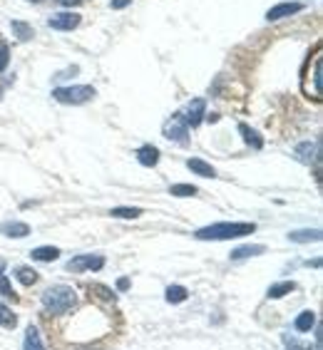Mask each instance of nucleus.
<instances>
[{
    "label": "nucleus",
    "instance_id": "nucleus-1",
    "mask_svg": "<svg viewBox=\"0 0 323 350\" xmlns=\"http://www.w3.org/2000/svg\"><path fill=\"white\" fill-rule=\"evenodd\" d=\"M256 231V224L249 221H222L204 226L194 234L199 241H231V239H242V236H251Z\"/></svg>",
    "mask_w": 323,
    "mask_h": 350
},
{
    "label": "nucleus",
    "instance_id": "nucleus-2",
    "mask_svg": "<svg viewBox=\"0 0 323 350\" xmlns=\"http://www.w3.org/2000/svg\"><path fill=\"white\" fill-rule=\"evenodd\" d=\"M77 304V293L70 286H53L42 293V306L50 316H62Z\"/></svg>",
    "mask_w": 323,
    "mask_h": 350
},
{
    "label": "nucleus",
    "instance_id": "nucleus-3",
    "mask_svg": "<svg viewBox=\"0 0 323 350\" xmlns=\"http://www.w3.org/2000/svg\"><path fill=\"white\" fill-rule=\"evenodd\" d=\"M321 75H323V60H321V50H316L313 57L303 68V82H301L303 92L309 94V97H313V100H321V85H323Z\"/></svg>",
    "mask_w": 323,
    "mask_h": 350
},
{
    "label": "nucleus",
    "instance_id": "nucleus-4",
    "mask_svg": "<svg viewBox=\"0 0 323 350\" xmlns=\"http://www.w3.org/2000/svg\"><path fill=\"white\" fill-rule=\"evenodd\" d=\"M97 94L92 85H75V88H57L53 90V97L60 105H85Z\"/></svg>",
    "mask_w": 323,
    "mask_h": 350
},
{
    "label": "nucleus",
    "instance_id": "nucleus-5",
    "mask_svg": "<svg viewBox=\"0 0 323 350\" xmlns=\"http://www.w3.org/2000/svg\"><path fill=\"white\" fill-rule=\"evenodd\" d=\"M164 137L175 144H189V124L182 120V115H175L172 120L164 122Z\"/></svg>",
    "mask_w": 323,
    "mask_h": 350
},
{
    "label": "nucleus",
    "instance_id": "nucleus-6",
    "mask_svg": "<svg viewBox=\"0 0 323 350\" xmlns=\"http://www.w3.org/2000/svg\"><path fill=\"white\" fill-rule=\"evenodd\" d=\"M105 266V258L97 256V254H82V256H75L68 261L65 269L70 273H85V271H100Z\"/></svg>",
    "mask_w": 323,
    "mask_h": 350
},
{
    "label": "nucleus",
    "instance_id": "nucleus-7",
    "mask_svg": "<svg viewBox=\"0 0 323 350\" xmlns=\"http://www.w3.org/2000/svg\"><path fill=\"white\" fill-rule=\"evenodd\" d=\"M47 25L53 27V30L68 33V30H75V27L80 25V15L77 13H55L47 18Z\"/></svg>",
    "mask_w": 323,
    "mask_h": 350
},
{
    "label": "nucleus",
    "instance_id": "nucleus-8",
    "mask_svg": "<svg viewBox=\"0 0 323 350\" xmlns=\"http://www.w3.org/2000/svg\"><path fill=\"white\" fill-rule=\"evenodd\" d=\"M204 112H207V102H204L202 97H196V100H192L187 105V109L182 112V120L187 122V124H192V127H196V124L204 120Z\"/></svg>",
    "mask_w": 323,
    "mask_h": 350
},
{
    "label": "nucleus",
    "instance_id": "nucleus-9",
    "mask_svg": "<svg viewBox=\"0 0 323 350\" xmlns=\"http://www.w3.org/2000/svg\"><path fill=\"white\" fill-rule=\"evenodd\" d=\"M318 157H321L318 142H301L296 147V159L301 164H318Z\"/></svg>",
    "mask_w": 323,
    "mask_h": 350
},
{
    "label": "nucleus",
    "instance_id": "nucleus-10",
    "mask_svg": "<svg viewBox=\"0 0 323 350\" xmlns=\"http://www.w3.org/2000/svg\"><path fill=\"white\" fill-rule=\"evenodd\" d=\"M303 10V5L301 3H279V5H274L266 13V21H283V18H291V15H296V13H301Z\"/></svg>",
    "mask_w": 323,
    "mask_h": 350
},
{
    "label": "nucleus",
    "instance_id": "nucleus-11",
    "mask_svg": "<svg viewBox=\"0 0 323 350\" xmlns=\"http://www.w3.org/2000/svg\"><path fill=\"white\" fill-rule=\"evenodd\" d=\"M0 234L8 236V239H25L30 234V226L23 221H5L0 224Z\"/></svg>",
    "mask_w": 323,
    "mask_h": 350
},
{
    "label": "nucleus",
    "instance_id": "nucleus-12",
    "mask_svg": "<svg viewBox=\"0 0 323 350\" xmlns=\"http://www.w3.org/2000/svg\"><path fill=\"white\" fill-rule=\"evenodd\" d=\"M261 254H266V246H261V243H246V246H239V249L231 251L229 256L231 261H242V258L261 256Z\"/></svg>",
    "mask_w": 323,
    "mask_h": 350
},
{
    "label": "nucleus",
    "instance_id": "nucleus-13",
    "mask_svg": "<svg viewBox=\"0 0 323 350\" xmlns=\"http://www.w3.org/2000/svg\"><path fill=\"white\" fill-rule=\"evenodd\" d=\"M137 162H140L142 167H157V162H159V149L152 147V144L140 147L137 149Z\"/></svg>",
    "mask_w": 323,
    "mask_h": 350
},
{
    "label": "nucleus",
    "instance_id": "nucleus-14",
    "mask_svg": "<svg viewBox=\"0 0 323 350\" xmlns=\"http://www.w3.org/2000/svg\"><path fill=\"white\" fill-rule=\"evenodd\" d=\"M321 231L318 229H296V231H291L289 234V239L294 243H316V241H321Z\"/></svg>",
    "mask_w": 323,
    "mask_h": 350
},
{
    "label": "nucleus",
    "instance_id": "nucleus-15",
    "mask_svg": "<svg viewBox=\"0 0 323 350\" xmlns=\"http://www.w3.org/2000/svg\"><path fill=\"white\" fill-rule=\"evenodd\" d=\"M23 350H45L42 338H40V330L35 328V325H27L25 340H23Z\"/></svg>",
    "mask_w": 323,
    "mask_h": 350
},
{
    "label": "nucleus",
    "instance_id": "nucleus-16",
    "mask_svg": "<svg viewBox=\"0 0 323 350\" xmlns=\"http://www.w3.org/2000/svg\"><path fill=\"white\" fill-rule=\"evenodd\" d=\"M33 261H40V263H50L55 261V258L60 256V249L57 246H38V249H33Z\"/></svg>",
    "mask_w": 323,
    "mask_h": 350
},
{
    "label": "nucleus",
    "instance_id": "nucleus-17",
    "mask_svg": "<svg viewBox=\"0 0 323 350\" xmlns=\"http://www.w3.org/2000/svg\"><path fill=\"white\" fill-rule=\"evenodd\" d=\"M187 167L194 172V174H199V176H204V179H211V176H216V172H214V167L211 164H207L204 159H189L187 162Z\"/></svg>",
    "mask_w": 323,
    "mask_h": 350
},
{
    "label": "nucleus",
    "instance_id": "nucleus-18",
    "mask_svg": "<svg viewBox=\"0 0 323 350\" xmlns=\"http://www.w3.org/2000/svg\"><path fill=\"white\" fill-rule=\"evenodd\" d=\"M10 30H13V35L21 42L33 40V35H35L33 25H27V23H23V21H13V23H10Z\"/></svg>",
    "mask_w": 323,
    "mask_h": 350
},
{
    "label": "nucleus",
    "instance_id": "nucleus-19",
    "mask_svg": "<svg viewBox=\"0 0 323 350\" xmlns=\"http://www.w3.org/2000/svg\"><path fill=\"white\" fill-rule=\"evenodd\" d=\"M239 132H242V137H244V142L249 144V147H254V149H261L263 147V139H261V135L256 132V129H251L249 124H239Z\"/></svg>",
    "mask_w": 323,
    "mask_h": 350
},
{
    "label": "nucleus",
    "instance_id": "nucleus-20",
    "mask_svg": "<svg viewBox=\"0 0 323 350\" xmlns=\"http://www.w3.org/2000/svg\"><path fill=\"white\" fill-rule=\"evenodd\" d=\"M294 325H296L298 333H309V330L316 325V313H313V310H303L301 316L296 318V323Z\"/></svg>",
    "mask_w": 323,
    "mask_h": 350
},
{
    "label": "nucleus",
    "instance_id": "nucleus-21",
    "mask_svg": "<svg viewBox=\"0 0 323 350\" xmlns=\"http://www.w3.org/2000/svg\"><path fill=\"white\" fill-rule=\"evenodd\" d=\"M294 288H296V283H294V281L274 283V286L269 288V293H266V296H269V298H283V296H289V293H291Z\"/></svg>",
    "mask_w": 323,
    "mask_h": 350
},
{
    "label": "nucleus",
    "instance_id": "nucleus-22",
    "mask_svg": "<svg viewBox=\"0 0 323 350\" xmlns=\"http://www.w3.org/2000/svg\"><path fill=\"white\" fill-rule=\"evenodd\" d=\"M15 278H18L23 286H33V283L38 281V273H35L30 266H18V269H15Z\"/></svg>",
    "mask_w": 323,
    "mask_h": 350
},
{
    "label": "nucleus",
    "instance_id": "nucleus-23",
    "mask_svg": "<svg viewBox=\"0 0 323 350\" xmlns=\"http://www.w3.org/2000/svg\"><path fill=\"white\" fill-rule=\"evenodd\" d=\"M187 288L184 286H169L167 288V301L169 304H182V301H187Z\"/></svg>",
    "mask_w": 323,
    "mask_h": 350
},
{
    "label": "nucleus",
    "instance_id": "nucleus-24",
    "mask_svg": "<svg viewBox=\"0 0 323 350\" xmlns=\"http://www.w3.org/2000/svg\"><path fill=\"white\" fill-rule=\"evenodd\" d=\"M0 325H3V328H15V325H18V318L13 316V310L3 304H0Z\"/></svg>",
    "mask_w": 323,
    "mask_h": 350
},
{
    "label": "nucleus",
    "instance_id": "nucleus-25",
    "mask_svg": "<svg viewBox=\"0 0 323 350\" xmlns=\"http://www.w3.org/2000/svg\"><path fill=\"white\" fill-rule=\"evenodd\" d=\"M112 216H117V219H137V216H142V209H137V206H117V209H112Z\"/></svg>",
    "mask_w": 323,
    "mask_h": 350
},
{
    "label": "nucleus",
    "instance_id": "nucleus-26",
    "mask_svg": "<svg viewBox=\"0 0 323 350\" xmlns=\"http://www.w3.org/2000/svg\"><path fill=\"white\" fill-rule=\"evenodd\" d=\"M169 194L187 199V196H194L196 194V187H192V184H175V187L169 189Z\"/></svg>",
    "mask_w": 323,
    "mask_h": 350
},
{
    "label": "nucleus",
    "instance_id": "nucleus-27",
    "mask_svg": "<svg viewBox=\"0 0 323 350\" xmlns=\"http://www.w3.org/2000/svg\"><path fill=\"white\" fill-rule=\"evenodd\" d=\"M90 293H94L100 301H115V293H112L107 286H100V283H92V286H90Z\"/></svg>",
    "mask_w": 323,
    "mask_h": 350
},
{
    "label": "nucleus",
    "instance_id": "nucleus-28",
    "mask_svg": "<svg viewBox=\"0 0 323 350\" xmlns=\"http://www.w3.org/2000/svg\"><path fill=\"white\" fill-rule=\"evenodd\" d=\"M8 62H10V47H8L5 42H0V75L5 72Z\"/></svg>",
    "mask_w": 323,
    "mask_h": 350
},
{
    "label": "nucleus",
    "instance_id": "nucleus-29",
    "mask_svg": "<svg viewBox=\"0 0 323 350\" xmlns=\"http://www.w3.org/2000/svg\"><path fill=\"white\" fill-rule=\"evenodd\" d=\"M0 293L5 298H10V301H18V296H15V291L10 288V281H8L5 276H0Z\"/></svg>",
    "mask_w": 323,
    "mask_h": 350
},
{
    "label": "nucleus",
    "instance_id": "nucleus-30",
    "mask_svg": "<svg viewBox=\"0 0 323 350\" xmlns=\"http://www.w3.org/2000/svg\"><path fill=\"white\" fill-rule=\"evenodd\" d=\"M77 72H80V68H77V65H73V68L62 70V72H57V75H55L53 80H57V82H60V80H68L70 75H77Z\"/></svg>",
    "mask_w": 323,
    "mask_h": 350
},
{
    "label": "nucleus",
    "instance_id": "nucleus-31",
    "mask_svg": "<svg viewBox=\"0 0 323 350\" xmlns=\"http://www.w3.org/2000/svg\"><path fill=\"white\" fill-rule=\"evenodd\" d=\"M132 0H112L109 5H112V10H122V8H127Z\"/></svg>",
    "mask_w": 323,
    "mask_h": 350
},
{
    "label": "nucleus",
    "instance_id": "nucleus-32",
    "mask_svg": "<svg viewBox=\"0 0 323 350\" xmlns=\"http://www.w3.org/2000/svg\"><path fill=\"white\" fill-rule=\"evenodd\" d=\"M286 345H289V350H309L306 345L296 343V340H289V338H286Z\"/></svg>",
    "mask_w": 323,
    "mask_h": 350
},
{
    "label": "nucleus",
    "instance_id": "nucleus-33",
    "mask_svg": "<svg viewBox=\"0 0 323 350\" xmlns=\"http://www.w3.org/2000/svg\"><path fill=\"white\" fill-rule=\"evenodd\" d=\"M117 288H120V291H127V288H129V278H120V283H117Z\"/></svg>",
    "mask_w": 323,
    "mask_h": 350
},
{
    "label": "nucleus",
    "instance_id": "nucleus-34",
    "mask_svg": "<svg viewBox=\"0 0 323 350\" xmlns=\"http://www.w3.org/2000/svg\"><path fill=\"white\" fill-rule=\"evenodd\" d=\"M60 5H68V8H73V5H77V3H82V0H57Z\"/></svg>",
    "mask_w": 323,
    "mask_h": 350
},
{
    "label": "nucleus",
    "instance_id": "nucleus-35",
    "mask_svg": "<svg viewBox=\"0 0 323 350\" xmlns=\"http://www.w3.org/2000/svg\"><path fill=\"white\" fill-rule=\"evenodd\" d=\"M3 271H5V261H0V276H3Z\"/></svg>",
    "mask_w": 323,
    "mask_h": 350
},
{
    "label": "nucleus",
    "instance_id": "nucleus-36",
    "mask_svg": "<svg viewBox=\"0 0 323 350\" xmlns=\"http://www.w3.org/2000/svg\"><path fill=\"white\" fill-rule=\"evenodd\" d=\"M30 3H40V0H30Z\"/></svg>",
    "mask_w": 323,
    "mask_h": 350
}]
</instances>
